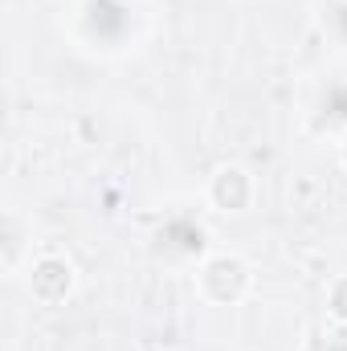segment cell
I'll list each match as a JSON object with an SVG mask.
<instances>
[{
	"mask_svg": "<svg viewBox=\"0 0 347 351\" xmlns=\"http://www.w3.org/2000/svg\"><path fill=\"white\" fill-rule=\"evenodd\" d=\"M229 286V302H237L246 290H250V265L241 258H213V262L200 269V290H213V286Z\"/></svg>",
	"mask_w": 347,
	"mask_h": 351,
	"instance_id": "cell-1",
	"label": "cell"
},
{
	"mask_svg": "<svg viewBox=\"0 0 347 351\" xmlns=\"http://www.w3.org/2000/svg\"><path fill=\"white\" fill-rule=\"evenodd\" d=\"M246 184H250V176L241 172V168H221V172L213 176V200H217L221 208H241L250 196H246V192L233 196V188H246Z\"/></svg>",
	"mask_w": 347,
	"mask_h": 351,
	"instance_id": "cell-2",
	"label": "cell"
}]
</instances>
